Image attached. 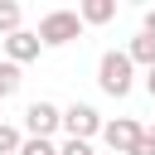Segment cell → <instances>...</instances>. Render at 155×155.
Wrapping results in <instances>:
<instances>
[{"instance_id":"cell-14","label":"cell","mask_w":155,"mask_h":155,"mask_svg":"<svg viewBox=\"0 0 155 155\" xmlns=\"http://www.w3.org/2000/svg\"><path fill=\"white\" fill-rule=\"evenodd\" d=\"M126 155H155V140H150V136H140V140H136Z\"/></svg>"},{"instance_id":"cell-17","label":"cell","mask_w":155,"mask_h":155,"mask_svg":"<svg viewBox=\"0 0 155 155\" xmlns=\"http://www.w3.org/2000/svg\"><path fill=\"white\" fill-rule=\"evenodd\" d=\"M145 136H150V140H155V121H150V126H145Z\"/></svg>"},{"instance_id":"cell-11","label":"cell","mask_w":155,"mask_h":155,"mask_svg":"<svg viewBox=\"0 0 155 155\" xmlns=\"http://www.w3.org/2000/svg\"><path fill=\"white\" fill-rule=\"evenodd\" d=\"M19 145H24V136H19L15 126L0 121V155H19Z\"/></svg>"},{"instance_id":"cell-8","label":"cell","mask_w":155,"mask_h":155,"mask_svg":"<svg viewBox=\"0 0 155 155\" xmlns=\"http://www.w3.org/2000/svg\"><path fill=\"white\" fill-rule=\"evenodd\" d=\"M126 58L140 63V68H155V39H150V34H136V39L126 44Z\"/></svg>"},{"instance_id":"cell-13","label":"cell","mask_w":155,"mask_h":155,"mask_svg":"<svg viewBox=\"0 0 155 155\" xmlns=\"http://www.w3.org/2000/svg\"><path fill=\"white\" fill-rule=\"evenodd\" d=\"M58 155H92V140H63Z\"/></svg>"},{"instance_id":"cell-10","label":"cell","mask_w":155,"mask_h":155,"mask_svg":"<svg viewBox=\"0 0 155 155\" xmlns=\"http://www.w3.org/2000/svg\"><path fill=\"white\" fill-rule=\"evenodd\" d=\"M19 87H24V73H19L15 63H0V102H5V97H15Z\"/></svg>"},{"instance_id":"cell-16","label":"cell","mask_w":155,"mask_h":155,"mask_svg":"<svg viewBox=\"0 0 155 155\" xmlns=\"http://www.w3.org/2000/svg\"><path fill=\"white\" fill-rule=\"evenodd\" d=\"M145 92L155 97V68H145Z\"/></svg>"},{"instance_id":"cell-4","label":"cell","mask_w":155,"mask_h":155,"mask_svg":"<svg viewBox=\"0 0 155 155\" xmlns=\"http://www.w3.org/2000/svg\"><path fill=\"white\" fill-rule=\"evenodd\" d=\"M63 131H68V140H92V136H102V116H97V107L73 102V107L63 111Z\"/></svg>"},{"instance_id":"cell-9","label":"cell","mask_w":155,"mask_h":155,"mask_svg":"<svg viewBox=\"0 0 155 155\" xmlns=\"http://www.w3.org/2000/svg\"><path fill=\"white\" fill-rule=\"evenodd\" d=\"M19 19H24L19 0H0V34H5V39H10V34H19Z\"/></svg>"},{"instance_id":"cell-2","label":"cell","mask_w":155,"mask_h":155,"mask_svg":"<svg viewBox=\"0 0 155 155\" xmlns=\"http://www.w3.org/2000/svg\"><path fill=\"white\" fill-rule=\"evenodd\" d=\"M82 19H78V10H48L44 19H39V44L44 48H63V44H73V39H82Z\"/></svg>"},{"instance_id":"cell-3","label":"cell","mask_w":155,"mask_h":155,"mask_svg":"<svg viewBox=\"0 0 155 155\" xmlns=\"http://www.w3.org/2000/svg\"><path fill=\"white\" fill-rule=\"evenodd\" d=\"M24 131L34 140H53V131H63V111L53 102H29L24 107Z\"/></svg>"},{"instance_id":"cell-7","label":"cell","mask_w":155,"mask_h":155,"mask_svg":"<svg viewBox=\"0 0 155 155\" xmlns=\"http://www.w3.org/2000/svg\"><path fill=\"white\" fill-rule=\"evenodd\" d=\"M78 19L82 24H111L116 19V0H82L78 5Z\"/></svg>"},{"instance_id":"cell-6","label":"cell","mask_w":155,"mask_h":155,"mask_svg":"<svg viewBox=\"0 0 155 155\" xmlns=\"http://www.w3.org/2000/svg\"><path fill=\"white\" fill-rule=\"evenodd\" d=\"M39 34H29V29H19V34H10L5 39V63H15V68H24V63H34L39 58Z\"/></svg>"},{"instance_id":"cell-5","label":"cell","mask_w":155,"mask_h":155,"mask_svg":"<svg viewBox=\"0 0 155 155\" xmlns=\"http://www.w3.org/2000/svg\"><path fill=\"white\" fill-rule=\"evenodd\" d=\"M140 136H145V126H140V121H131V116L102 121V140H107V145H111L116 155H126V150H131V145H136Z\"/></svg>"},{"instance_id":"cell-15","label":"cell","mask_w":155,"mask_h":155,"mask_svg":"<svg viewBox=\"0 0 155 155\" xmlns=\"http://www.w3.org/2000/svg\"><path fill=\"white\" fill-rule=\"evenodd\" d=\"M140 34H150V39H155V10H145V15H140Z\"/></svg>"},{"instance_id":"cell-1","label":"cell","mask_w":155,"mask_h":155,"mask_svg":"<svg viewBox=\"0 0 155 155\" xmlns=\"http://www.w3.org/2000/svg\"><path fill=\"white\" fill-rule=\"evenodd\" d=\"M97 87L107 97H131L136 87V63L126 58V48H107L102 63H97Z\"/></svg>"},{"instance_id":"cell-12","label":"cell","mask_w":155,"mask_h":155,"mask_svg":"<svg viewBox=\"0 0 155 155\" xmlns=\"http://www.w3.org/2000/svg\"><path fill=\"white\" fill-rule=\"evenodd\" d=\"M19 155H58V145H53V140H34V136H29V140L19 145Z\"/></svg>"}]
</instances>
